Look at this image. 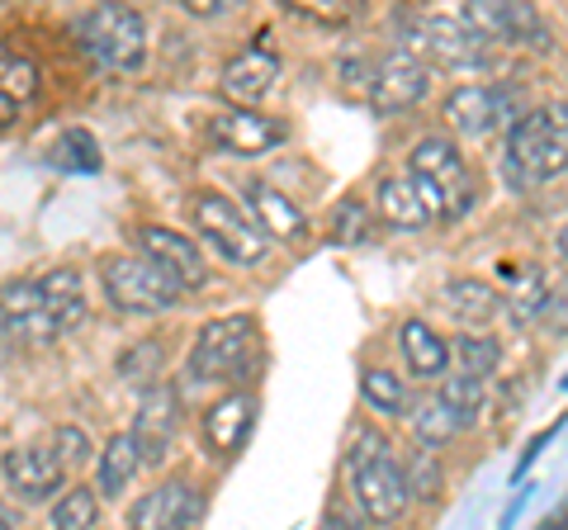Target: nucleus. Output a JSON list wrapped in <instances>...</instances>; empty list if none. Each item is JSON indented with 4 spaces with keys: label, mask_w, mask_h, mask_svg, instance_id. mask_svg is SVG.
<instances>
[{
    "label": "nucleus",
    "mask_w": 568,
    "mask_h": 530,
    "mask_svg": "<svg viewBox=\"0 0 568 530\" xmlns=\"http://www.w3.org/2000/svg\"><path fill=\"white\" fill-rule=\"evenodd\" d=\"M568 166V104L555 100L545 110H530L511 123L503 175L511 190H536Z\"/></svg>",
    "instance_id": "nucleus-1"
},
{
    "label": "nucleus",
    "mask_w": 568,
    "mask_h": 530,
    "mask_svg": "<svg viewBox=\"0 0 568 530\" xmlns=\"http://www.w3.org/2000/svg\"><path fill=\"white\" fill-rule=\"evenodd\" d=\"M346 479H351V498H355V511L369 521H398L403 517V507H407V479H403V469H398V459L394 450H388V440L379 431H365L361 440L351 446L346 455Z\"/></svg>",
    "instance_id": "nucleus-2"
},
{
    "label": "nucleus",
    "mask_w": 568,
    "mask_h": 530,
    "mask_svg": "<svg viewBox=\"0 0 568 530\" xmlns=\"http://www.w3.org/2000/svg\"><path fill=\"white\" fill-rule=\"evenodd\" d=\"M413 185L432 218H459L474 204V171L450 137H422L413 147Z\"/></svg>",
    "instance_id": "nucleus-3"
},
{
    "label": "nucleus",
    "mask_w": 568,
    "mask_h": 530,
    "mask_svg": "<svg viewBox=\"0 0 568 530\" xmlns=\"http://www.w3.org/2000/svg\"><path fill=\"white\" fill-rule=\"evenodd\" d=\"M100 285L119 313H171L181 298V285L148 256H104Z\"/></svg>",
    "instance_id": "nucleus-4"
},
{
    "label": "nucleus",
    "mask_w": 568,
    "mask_h": 530,
    "mask_svg": "<svg viewBox=\"0 0 568 530\" xmlns=\"http://www.w3.org/2000/svg\"><path fill=\"white\" fill-rule=\"evenodd\" d=\"M81 43L95 62L114 72H138L148 58V24L133 6H100L81 20Z\"/></svg>",
    "instance_id": "nucleus-5"
},
{
    "label": "nucleus",
    "mask_w": 568,
    "mask_h": 530,
    "mask_svg": "<svg viewBox=\"0 0 568 530\" xmlns=\"http://www.w3.org/2000/svg\"><path fill=\"white\" fill-rule=\"evenodd\" d=\"M190 214L200 223V233L233 265H256L265 256V246H271V237L261 233V223H252L233 200H223V194H213V190L194 194Z\"/></svg>",
    "instance_id": "nucleus-6"
},
{
    "label": "nucleus",
    "mask_w": 568,
    "mask_h": 530,
    "mask_svg": "<svg viewBox=\"0 0 568 530\" xmlns=\"http://www.w3.org/2000/svg\"><path fill=\"white\" fill-rule=\"evenodd\" d=\"M407 39H413L417 52H426L436 67H450V72L488 67V39L474 24L459 20V14H426V20H413Z\"/></svg>",
    "instance_id": "nucleus-7"
},
{
    "label": "nucleus",
    "mask_w": 568,
    "mask_h": 530,
    "mask_svg": "<svg viewBox=\"0 0 568 530\" xmlns=\"http://www.w3.org/2000/svg\"><path fill=\"white\" fill-rule=\"evenodd\" d=\"M256 332L246 317H219V323H204L200 337L190 346V375L200 379H237L246 360H252Z\"/></svg>",
    "instance_id": "nucleus-8"
},
{
    "label": "nucleus",
    "mask_w": 568,
    "mask_h": 530,
    "mask_svg": "<svg viewBox=\"0 0 568 530\" xmlns=\"http://www.w3.org/2000/svg\"><path fill=\"white\" fill-rule=\"evenodd\" d=\"M517 95L507 85H459L446 95V123L465 137H488L497 123H511Z\"/></svg>",
    "instance_id": "nucleus-9"
},
{
    "label": "nucleus",
    "mask_w": 568,
    "mask_h": 530,
    "mask_svg": "<svg viewBox=\"0 0 568 530\" xmlns=\"http://www.w3.org/2000/svg\"><path fill=\"white\" fill-rule=\"evenodd\" d=\"M426 95V67L417 62L413 48H394L375 62V81H369V100L384 114L413 110V104Z\"/></svg>",
    "instance_id": "nucleus-10"
},
{
    "label": "nucleus",
    "mask_w": 568,
    "mask_h": 530,
    "mask_svg": "<svg viewBox=\"0 0 568 530\" xmlns=\"http://www.w3.org/2000/svg\"><path fill=\"white\" fill-rule=\"evenodd\" d=\"M138 246H142V256H148L156 271H166L181 289H200L209 279L204 256L194 252V242L171 233V227H138Z\"/></svg>",
    "instance_id": "nucleus-11"
},
{
    "label": "nucleus",
    "mask_w": 568,
    "mask_h": 530,
    "mask_svg": "<svg viewBox=\"0 0 568 530\" xmlns=\"http://www.w3.org/2000/svg\"><path fill=\"white\" fill-rule=\"evenodd\" d=\"M209 137L237 156H256L265 147L284 143V123L280 119H265L256 110H227V114H213L209 119Z\"/></svg>",
    "instance_id": "nucleus-12"
},
{
    "label": "nucleus",
    "mask_w": 568,
    "mask_h": 530,
    "mask_svg": "<svg viewBox=\"0 0 568 530\" xmlns=\"http://www.w3.org/2000/svg\"><path fill=\"white\" fill-rule=\"evenodd\" d=\"M194 517H200V492L190 483H162L129 511V530H185Z\"/></svg>",
    "instance_id": "nucleus-13"
},
{
    "label": "nucleus",
    "mask_w": 568,
    "mask_h": 530,
    "mask_svg": "<svg viewBox=\"0 0 568 530\" xmlns=\"http://www.w3.org/2000/svg\"><path fill=\"white\" fill-rule=\"evenodd\" d=\"M175 394L166 384H152V388H142V402H138V450L148 465H162V455L171 446V436H175Z\"/></svg>",
    "instance_id": "nucleus-14"
},
{
    "label": "nucleus",
    "mask_w": 568,
    "mask_h": 530,
    "mask_svg": "<svg viewBox=\"0 0 568 530\" xmlns=\"http://www.w3.org/2000/svg\"><path fill=\"white\" fill-rule=\"evenodd\" d=\"M275 77H280V58H275V52L271 48H246V52H237V58L223 67V95L237 100L242 110H252L256 100L271 95Z\"/></svg>",
    "instance_id": "nucleus-15"
},
{
    "label": "nucleus",
    "mask_w": 568,
    "mask_h": 530,
    "mask_svg": "<svg viewBox=\"0 0 568 530\" xmlns=\"http://www.w3.org/2000/svg\"><path fill=\"white\" fill-rule=\"evenodd\" d=\"M459 20L474 24L484 39H503V43H521V39H540V20L530 6H503V0H478L465 6Z\"/></svg>",
    "instance_id": "nucleus-16"
},
{
    "label": "nucleus",
    "mask_w": 568,
    "mask_h": 530,
    "mask_svg": "<svg viewBox=\"0 0 568 530\" xmlns=\"http://www.w3.org/2000/svg\"><path fill=\"white\" fill-rule=\"evenodd\" d=\"M6 483L20 492V498L39 502L48 492H58L62 483V459L52 450H39V446H24V450H10L6 455Z\"/></svg>",
    "instance_id": "nucleus-17"
},
{
    "label": "nucleus",
    "mask_w": 568,
    "mask_h": 530,
    "mask_svg": "<svg viewBox=\"0 0 568 530\" xmlns=\"http://www.w3.org/2000/svg\"><path fill=\"white\" fill-rule=\"evenodd\" d=\"M39 289H43V308L52 313V323H58L62 332L85 323V289H81L77 271H67V265H62V271H48L39 279Z\"/></svg>",
    "instance_id": "nucleus-18"
},
{
    "label": "nucleus",
    "mask_w": 568,
    "mask_h": 530,
    "mask_svg": "<svg viewBox=\"0 0 568 530\" xmlns=\"http://www.w3.org/2000/svg\"><path fill=\"white\" fill-rule=\"evenodd\" d=\"M446 308L459 317V323L484 327V323H493V317H497V308H503V294H497L488 279L465 275V279H450V285H446Z\"/></svg>",
    "instance_id": "nucleus-19"
},
{
    "label": "nucleus",
    "mask_w": 568,
    "mask_h": 530,
    "mask_svg": "<svg viewBox=\"0 0 568 530\" xmlns=\"http://www.w3.org/2000/svg\"><path fill=\"white\" fill-rule=\"evenodd\" d=\"M246 427H252V398L233 394V398H223L219 408H209V417H204V440H209V446L219 450V455H233V450L242 446Z\"/></svg>",
    "instance_id": "nucleus-20"
},
{
    "label": "nucleus",
    "mask_w": 568,
    "mask_h": 530,
    "mask_svg": "<svg viewBox=\"0 0 568 530\" xmlns=\"http://www.w3.org/2000/svg\"><path fill=\"white\" fill-rule=\"evenodd\" d=\"M375 204H379L384 223H394V227H426L432 223V208L422 204L413 175H407V181L403 175H388V181L379 185V194H375Z\"/></svg>",
    "instance_id": "nucleus-21"
},
{
    "label": "nucleus",
    "mask_w": 568,
    "mask_h": 530,
    "mask_svg": "<svg viewBox=\"0 0 568 530\" xmlns=\"http://www.w3.org/2000/svg\"><path fill=\"white\" fill-rule=\"evenodd\" d=\"M33 91H39V67L0 43V123H10L14 110L33 100Z\"/></svg>",
    "instance_id": "nucleus-22"
},
{
    "label": "nucleus",
    "mask_w": 568,
    "mask_h": 530,
    "mask_svg": "<svg viewBox=\"0 0 568 530\" xmlns=\"http://www.w3.org/2000/svg\"><path fill=\"white\" fill-rule=\"evenodd\" d=\"M398 346H403L407 365H413V375H422V379L440 375V369H446V360H450L446 342H440L436 332L422 323V317H407V323H403V332H398Z\"/></svg>",
    "instance_id": "nucleus-23"
},
{
    "label": "nucleus",
    "mask_w": 568,
    "mask_h": 530,
    "mask_svg": "<svg viewBox=\"0 0 568 530\" xmlns=\"http://www.w3.org/2000/svg\"><path fill=\"white\" fill-rule=\"evenodd\" d=\"M503 275H507V285H511V298H507V313H511V323L526 327V323H536V317H545L549 308V279L540 271H511V265H503Z\"/></svg>",
    "instance_id": "nucleus-24"
},
{
    "label": "nucleus",
    "mask_w": 568,
    "mask_h": 530,
    "mask_svg": "<svg viewBox=\"0 0 568 530\" xmlns=\"http://www.w3.org/2000/svg\"><path fill=\"white\" fill-rule=\"evenodd\" d=\"M252 194V208L261 214V233L265 237H284V242H294V237H304V214H298V208L284 200L280 190H271V185H252L246 190Z\"/></svg>",
    "instance_id": "nucleus-25"
},
{
    "label": "nucleus",
    "mask_w": 568,
    "mask_h": 530,
    "mask_svg": "<svg viewBox=\"0 0 568 530\" xmlns=\"http://www.w3.org/2000/svg\"><path fill=\"white\" fill-rule=\"evenodd\" d=\"M138 465H142L138 436H110V446H104V455H100V492L104 498H119V492L133 483Z\"/></svg>",
    "instance_id": "nucleus-26"
},
{
    "label": "nucleus",
    "mask_w": 568,
    "mask_h": 530,
    "mask_svg": "<svg viewBox=\"0 0 568 530\" xmlns=\"http://www.w3.org/2000/svg\"><path fill=\"white\" fill-rule=\"evenodd\" d=\"M455 431H459V421H455V412L440 398H422L413 408V436H417L422 450H440Z\"/></svg>",
    "instance_id": "nucleus-27"
},
{
    "label": "nucleus",
    "mask_w": 568,
    "mask_h": 530,
    "mask_svg": "<svg viewBox=\"0 0 568 530\" xmlns=\"http://www.w3.org/2000/svg\"><path fill=\"white\" fill-rule=\"evenodd\" d=\"M440 402L455 412L459 421V431L474 427L478 412H484V379H474V375H450L446 384H440Z\"/></svg>",
    "instance_id": "nucleus-28"
},
{
    "label": "nucleus",
    "mask_w": 568,
    "mask_h": 530,
    "mask_svg": "<svg viewBox=\"0 0 568 530\" xmlns=\"http://www.w3.org/2000/svg\"><path fill=\"white\" fill-rule=\"evenodd\" d=\"M455 360H459V375L488 379L497 369V360H503V346H497L493 337H474V332H465V337L455 342Z\"/></svg>",
    "instance_id": "nucleus-29"
},
{
    "label": "nucleus",
    "mask_w": 568,
    "mask_h": 530,
    "mask_svg": "<svg viewBox=\"0 0 568 530\" xmlns=\"http://www.w3.org/2000/svg\"><path fill=\"white\" fill-rule=\"evenodd\" d=\"M95 521H100V502L91 488H71L58 502V511H52V530H95Z\"/></svg>",
    "instance_id": "nucleus-30"
},
{
    "label": "nucleus",
    "mask_w": 568,
    "mask_h": 530,
    "mask_svg": "<svg viewBox=\"0 0 568 530\" xmlns=\"http://www.w3.org/2000/svg\"><path fill=\"white\" fill-rule=\"evenodd\" d=\"M52 162H58L62 171H100V147L91 133L71 129L58 137V147H52Z\"/></svg>",
    "instance_id": "nucleus-31"
},
{
    "label": "nucleus",
    "mask_w": 568,
    "mask_h": 530,
    "mask_svg": "<svg viewBox=\"0 0 568 530\" xmlns=\"http://www.w3.org/2000/svg\"><path fill=\"white\" fill-rule=\"evenodd\" d=\"M162 360H166L162 342H138L133 350H123V356H119V375H123V379H133V384H142V388H152V379H156V369H162Z\"/></svg>",
    "instance_id": "nucleus-32"
},
{
    "label": "nucleus",
    "mask_w": 568,
    "mask_h": 530,
    "mask_svg": "<svg viewBox=\"0 0 568 530\" xmlns=\"http://www.w3.org/2000/svg\"><path fill=\"white\" fill-rule=\"evenodd\" d=\"M39 308H43L39 279H10V285H0V323H14V317H29Z\"/></svg>",
    "instance_id": "nucleus-33"
},
{
    "label": "nucleus",
    "mask_w": 568,
    "mask_h": 530,
    "mask_svg": "<svg viewBox=\"0 0 568 530\" xmlns=\"http://www.w3.org/2000/svg\"><path fill=\"white\" fill-rule=\"evenodd\" d=\"M361 394L375 402L379 412H403L407 408V388L398 384V375H388V369H365Z\"/></svg>",
    "instance_id": "nucleus-34"
},
{
    "label": "nucleus",
    "mask_w": 568,
    "mask_h": 530,
    "mask_svg": "<svg viewBox=\"0 0 568 530\" xmlns=\"http://www.w3.org/2000/svg\"><path fill=\"white\" fill-rule=\"evenodd\" d=\"M0 332H6V342H20V346H48L62 327L52 323L48 308H39V313H29V317H14V323H0Z\"/></svg>",
    "instance_id": "nucleus-35"
},
{
    "label": "nucleus",
    "mask_w": 568,
    "mask_h": 530,
    "mask_svg": "<svg viewBox=\"0 0 568 530\" xmlns=\"http://www.w3.org/2000/svg\"><path fill=\"white\" fill-rule=\"evenodd\" d=\"M407 492L413 498H422V502H432L436 498V488H440V469H436V459H426V455H417V459H407Z\"/></svg>",
    "instance_id": "nucleus-36"
},
{
    "label": "nucleus",
    "mask_w": 568,
    "mask_h": 530,
    "mask_svg": "<svg viewBox=\"0 0 568 530\" xmlns=\"http://www.w3.org/2000/svg\"><path fill=\"white\" fill-rule=\"evenodd\" d=\"M365 223H369V214H365V204H361V200H342V204H336L332 227H336V237H342V242L365 237Z\"/></svg>",
    "instance_id": "nucleus-37"
},
{
    "label": "nucleus",
    "mask_w": 568,
    "mask_h": 530,
    "mask_svg": "<svg viewBox=\"0 0 568 530\" xmlns=\"http://www.w3.org/2000/svg\"><path fill=\"white\" fill-rule=\"evenodd\" d=\"M52 455H58L62 465H81V459L91 455V440H85L77 427H58V436H52Z\"/></svg>",
    "instance_id": "nucleus-38"
},
{
    "label": "nucleus",
    "mask_w": 568,
    "mask_h": 530,
    "mask_svg": "<svg viewBox=\"0 0 568 530\" xmlns=\"http://www.w3.org/2000/svg\"><path fill=\"white\" fill-rule=\"evenodd\" d=\"M545 323L549 332H568V285L549 294V308H545Z\"/></svg>",
    "instance_id": "nucleus-39"
},
{
    "label": "nucleus",
    "mask_w": 568,
    "mask_h": 530,
    "mask_svg": "<svg viewBox=\"0 0 568 530\" xmlns=\"http://www.w3.org/2000/svg\"><path fill=\"white\" fill-rule=\"evenodd\" d=\"M185 6H190V14H219L223 10L219 0H185Z\"/></svg>",
    "instance_id": "nucleus-40"
},
{
    "label": "nucleus",
    "mask_w": 568,
    "mask_h": 530,
    "mask_svg": "<svg viewBox=\"0 0 568 530\" xmlns=\"http://www.w3.org/2000/svg\"><path fill=\"white\" fill-rule=\"evenodd\" d=\"M559 256L568 261V227H564V233H559Z\"/></svg>",
    "instance_id": "nucleus-41"
},
{
    "label": "nucleus",
    "mask_w": 568,
    "mask_h": 530,
    "mask_svg": "<svg viewBox=\"0 0 568 530\" xmlns=\"http://www.w3.org/2000/svg\"><path fill=\"white\" fill-rule=\"evenodd\" d=\"M0 530H14V517H10V511H0Z\"/></svg>",
    "instance_id": "nucleus-42"
},
{
    "label": "nucleus",
    "mask_w": 568,
    "mask_h": 530,
    "mask_svg": "<svg viewBox=\"0 0 568 530\" xmlns=\"http://www.w3.org/2000/svg\"><path fill=\"white\" fill-rule=\"evenodd\" d=\"M540 530H568V526H564V521H545Z\"/></svg>",
    "instance_id": "nucleus-43"
},
{
    "label": "nucleus",
    "mask_w": 568,
    "mask_h": 530,
    "mask_svg": "<svg viewBox=\"0 0 568 530\" xmlns=\"http://www.w3.org/2000/svg\"><path fill=\"white\" fill-rule=\"evenodd\" d=\"M323 530H342V526H332V521H327V526H323Z\"/></svg>",
    "instance_id": "nucleus-44"
}]
</instances>
